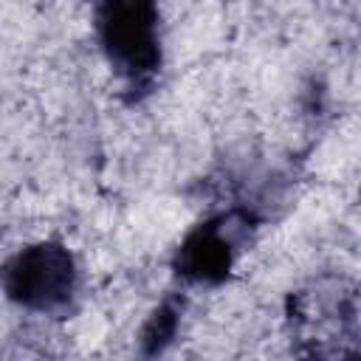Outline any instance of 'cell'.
I'll return each instance as SVG.
<instances>
[{
	"label": "cell",
	"mask_w": 361,
	"mask_h": 361,
	"mask_svg": "<svg viewBox=\"0 0 361 361\" xmlns=\"http://www.w3.org/2000/svg\"><path fill=\"white\" fill-rule=\"evenodd\" d=\"M93 25L110 68L124 85V99H147L164 65L158 6L149 0H104L93 11Z\"/></svg>",
	"instance_id": "6da1fadb"
},
{
	"label": "cell",
	"mask_w": 361,
	"mask_h": 361,
	"mask_svg": "<svg viewBox=\"0 0 361 361\" xmlns=\"http://www.w3.org/2000/svg\"><path fill=\"white\" fill-rule=\"evenodd\" d=\"M79 288V265L59 240H39L14 251L0 265L3 296L34 313H65Z\"/></svg>",
	"instance_id": "7a4b0ae2"
},
{
	"label": "cell",
	"mask_w": 361,
	"mask_h": 361,
	"mask_svg": "<svg viewBox=\"0 0 361 361\" xmlns=\"http://www.w3.org/2000/svg\"><path fill=\"white\" fill-rule=\"evenodd\" d=\"M259 214L248 206L212 214L192 226L172 254V271L189 285H223L231 276L240 245L257 228Z\"/></svg>",
	"instance_id": "3957f363"
},
{
	"label": "cell",
	"mask_w": 361,
	"mask_h": 361,
	"mask_svg": "<svg viewBox=\"0 0 361 361\" xmlns=\"http://www.w3.org/2000/svg\"><path fill=\"white\" fill-rule=\"evenodd\" d=\"M183 307H186V299L180 293H166L152 307V313L147 316L138 333V355L144 361H155L172 347L180 319H183Z\"/></svg>",
	"instance_id": "277c9868"
},
{
	"label": "cell",
	"mask_w": 361,
	"mask_h": 361,
	"mask_svg": "<svg viewBox=\"0 0 361 361\" xmlns=\"http://www.w3.org/2000/svg\"><path fill=\"white\" fill-rule=\"evenodd\" d=\"M296 361H327L322 353H305V355H299ZM344 361H358V353L355 350H350L347 355H344Z\"/></svg>",
	"instance_id": "5b68a950"
}]
</instances>
